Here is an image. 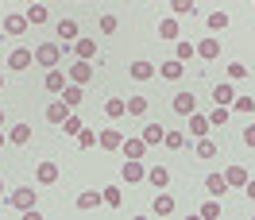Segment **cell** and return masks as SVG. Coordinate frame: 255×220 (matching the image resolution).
Segmentation results:
<instances>
[{"mask_svg":"<svg viewBox=\"0 0 255 220\" xmlns=\"http://www.w3.org/2000/svg\"><path fill=\"white\" fill-rule=\"evenodd\" d=\"M35 62L47 66V70H54V66L62 62V47H58V43H43V47H35Z\"/></svg>","mask_w":255,"mask_h":220,"instance_id":"1","label":"cell"},{"mask_svg":"<svg viewBox=\"0 0 255 220\" xmlns=\"http://www.w3.org/2000/svg\"><path fill=\"white\" fill-rule=\"evenodd\" d=\"M31 62H35V50H27V47H16L12 54H8V70H12V74L31 70Z\"/></svg>","mask_w":255,"mask_h":220,"instance_id":"2","label":"cell"},{"mask_svg":"<svg viewBox=\"0 0 255 220\" xmlns=\"http://www.w3.org/2000/svg\"><path fill=\"white\" fill-rule=\"evenodd\" d=\"M70 47H74V58H85V62L97 58V39H89V35H78Z\"/></svg>","mask_w":255,"mask_h":220,"instance_id":"3","label":"cell"},{"mask_svg":"<svg viewBox=\"0 0 255 220\" xmlns=\"http://www.w3.org/2000/svg\"><path fill=\"white\" fill-rule=\"evenodd\" d=\"M35 205H39V189H16V193H12V209H19V213H27V209H35Z\"/></svg>","mask_w":255,"mask_h":220,"instance_id":"4","label":"cell"},{"mask_svg":"<svg viewBox=\"0 0 255 220\" xmlns=\"http://www.w3.org/2000/svg\"><path fill=\"white\" fill-rule=\"evenodd\" d=\"M93 62H85V58H78V62L70 66V81H78V85H89V81H93Z\"/></svg>","mask_w":255,"mask_h":220,"instance_id":"5","label":"cell"},{"mask_svg":"<svg viewBox=\"0 0 255 220\" xmlns=\"http://www.w3.org/2000/svg\"><path fill=\"white\" fill-rule=\"evenodd\" d=\"M197 58H205V62L221 58V39H217V35H205V39L197 43Z\"/></svg>","mask_w":255,"mask_h":220,"instance_id":"6","label":"cell"},{"mask_svg":"<svg viewBox=\"0 0 255 220\" xmlns=\"http://www.w3.org/2000/svg\"><path fill=\"white\" fill-rule=\"evenodd\" d=\"M120 178H124V182H143V178H147L143 162H139V158H124V166H120Z\"/></svg>","mask_w":255,"mask_h":220,"instance_id":"7","label":"cell"},{"mask_svg":"<svg viewBox=\"0 0 255 220\" xmlns=\"http://www.w3.org/2000/svg\"><path fill=\"white\" fill-rule=\"evenodd\" d=\"M170 109H174L178 116H190V112H197V97H193V93H174Z\"/></svg>","mask_w":255,"mask_h":220,"instance_id":"8","label":"cell"},{"mask_svg":"<svg viewBox=\"0 0 255 220\" xmlns=\"http://www.w3.org/2000/svg\"><path fill=\"white\" fill-rule=\"evenodd\" d=\"M178 35H182V23H178V16L159 19V39H166V43H178Z\"/></svg>","mask_w":255,"mask_h":220,"instance_id":"9","label":"cell"},{"mask_svg":"<svg viewBox=\"0 0 255 220\" xmlns=\"http://www.w3.org/2000/svg\"><path fill=\"white\" fill-rule=\"evenodd\" d=\"M128 74H131L135 81H151L155 74H159V70H155V62H147V58H139V62H131V66H128Z\"/></svg>","mask_w":255,"mask_h":220,"instance_id":"10","label":"cell"},{"mask_svg":"<svg viewBox=\"0 0 255 220\" xmlns=\"http://www.w3.org/2000/svg\"><path fill=\"white\" fill-rule=\"evenodd\" d=\"M31 23H27V16H19V12H12V16H4V31L12 35V39H19V35L27 31Z\"/></svg>","mask_w":255,"mask_h":220,"instance_id":"11","label":"cell"},{"mask_svg":"<svg viewBox=\"0 0 255 220\" xmlns=\"http://www.w3.org/2000/svg\"><path fill=\"white\" fill-rule=\"evenodd\" d=\"M182 74H186V62H178V58H166V62H159V78L178 81Z\"/></svg>","mask_w":255,"mask_h":220,"instance_id":"12","label":"cell"},{"mask_svg":"<svg viewBox=\"0 0 255 220\" xmlns=\"http://www.w3.org/2000/svg\"><path fill=\"white\" fill-rule=\"evenodd\" d=\"M151 213H155V217H170V213H174V197H170V193H155V201H151Z\"/></svg>","mask_w":255,"mask_h":220,"instance_id":"13","label":"cell"},{"mask_svg":"<svg viewBox=\"0 0 255 220\" xmlns=\"http://www.w3.org/2000/svg\"><path fill=\"white\" fill-rule=\"evenodd\" d=\"M58 97L66 101V109H78L81 101H85V93H81V85H78V81H66V89H62Z\"/></svg>","mask_w":255,"mask_h":220,"instance_id":"14","label":"cell"},{"mask_svg":"<svg viewBox=\"0 0 255 220\" xmlns=\"http://www.w3.org/2000/svg\"><path fill=\"white\" fill-rule=\"evenodd\" d=\"M97 143H101L105 151H120V143H124V135H120L116 127H105V131L97 135Z\"/></svg>","mask_w":255,"mask_h":220,"instance_id":"15","label":"cell"},{"mask_svg":"<svg viewBox=\"0 0 255 220\" xmlns=\"http://www.w3.org/2000/svg\"><path fill=\"white\" fill-rule=\"evenodd\" d=\"M23 16H27L31 27H43V23L50 19V12H47V4H27V12H23Z\"/></svg>","mask_w":255,"mask_h":220,"instance_id":"16","label":"cell"},{"mask_svg":"<svg viewBox=\"0 0 255 220\" xmlns=\"http://www.w3.org/2000/svg\"><path fill=\"white\" fill-rule=\"evenodd\" d=\"M43 116H47L50 124H62L66 116H70V109H66V101L58 97V101H50V105H47V112H43Z\"/></svg>","mask_w":255,"mask_h":220,"instance_id":"17","label":"cell"},{"mask_svg":"<svg viewBox=\"0 0 255 220\" xmlns=\"http://www.w3.org/2000/svg\"><path fill=\"white\" fill-rule=\"evenodd\" d=\"M43 85H47V93H62V89H66V74L58 70V66H54V70H47Z\"/></svg>","mask_w":255,"mask_h":220,"instance_id":"18","label":"cell"},{"mask_svg":"<svg viewBox=\"0 0 255 220\" xmlns=\"http://www.w3.org/2000/svg\"><path fill=\"white\" fill-rule=\"evenodd\" d=\"M213 131V124H209V116H201V112H190V135H209Z\"/></svg>","mask_w":255,"mask_h":220,"instance_id":"19","label":"cell"},{"mask_svg":"<svg viewBox=\"0 0 255 220\" xmlns=\"http://www.w3.org/2000/svg\"><path fill=\"white\" fill-rule=\"evenodd\" d=\"M8 143H16V147L31 143V124H12L8 127Z\"/></svg>","mask_w":255,"mask_h":220,"instance_id":"20","label":"cell"},{"mask_svg":"<svg viewBox=\"0 0 255 220\" xmlns=\"http://www.w3.org/2000/svg\"><path fill=\"white\" fill-rule=\"evenodd\" d=\"M120 151H124V158H143L147 155V143H143V135H139V139H124V143H120Z\"/></svg>","mask_w":255,"mask_h":220,"instance_id":"21","label":"cell"},{"mask_svg":"<svg viewBox=\"0 0 255 220\" xmlns=\"http://www.w3.org/2000/svg\"><path fill=\"white\" fill-rule=\"evenodd\" d=\"M35 178H39V186H54V182H58V166H54V162H39Z\"/></svg>","mask_w":255,"mask_h":220,"instance_id":"22","label":"cell"},{"mask_svg":"<svg viewBox=\"0 0 255 220\" xmlns=\"http://www.w3.org/2000/svg\"><path fill=\"white\" fill-rule=\"evenodd\" d=\"M174 58H178V62H190V58H197V43H190V39H178V43H174Z\"/></svg>","mask_w":255,"mask_h":220,"instance_id":"23","label":"cell"},{"mask_svg":"<svg viewBox=\"0 0 255 220\" xmlns=\"http://www.w3.org/2000/svg\"><path fill=\"white\" fill-rule=\"evenodd\" d=\"M105 116H112V120L128 116V101L124 97H109V101H105Z\"/></svg>","mask_w":255,"mask_h":220,"instance_id":"24","label":"cell"},{"mask_svg":"<svg viewBox=\"0 0 255 220\" xmlns=\"http://www.w3.org/2000/svg\"><path fill=\"white\" fill-rule=\"evenodd\" d=\"M147 182L155 189H166L170 186V170H166V166H151V170H147Z\"/></svg>","mask_w":255,"mask_h":220,"instance_id":"25","label":"cell"},{"mask_svg":"<svg viewBox=\"0 0 255 220\" xmlns=\"http://www.w3.org/2000/svg\"><path fill=\"white\" fill-rule=\"evenodd\" d=\"M97 205H105V197H101V189H85V193H78V209H97Z\"/></svg>","mask_w":255,"mask_h":220,"instance_id":"26","label":"cell"},{"mask_svg":"<svg viewBox=\"0 0 255 220\" xmlns=\"http://www.w3.org/2000/svg\"><path fill=\"white\" fill-rule=\"evenodd\" d=\"M213 101H217V105H232V101H236V89H232V81H221V85L213 89Z\"/></svg>","mask_w":255,"mask_h":220,"instance_id":"27","label":"cell"},{"mask_svg":"<svg viewBox=\"0 0 255 220\" xmlns=\"http://www.w3.org/2000/svg\"><path fill=\"white\" fill-rule=\"evenodd\" d=\"M224 182H228V186H248V170H244V166H228V170H224Z\"/></svg>","mask_w":255,"mask_h":220,"instance_id":"28","label":"cell"},{"mask_svg":"<svg viewBox=\"0 0 255 220\" xmlns=\"http://www.w3.org/2000/svg\"><path fill=\"white\" fill-rule=\"evenodd\" d=\"M205 189L213 193V197H224V189H228V182H224V174H209V178H205Z\"/></svg>","mask_w":255,"mask_h":220,"instance_id":"29","label":"cell"},{"mask_svg":"<svg viewBox=\"0 0 255 220\" xmlns=\"http://www.w3.org/2000/svg\"><path fill=\"white\" fill-rule=\"evenodd\" d=\"M58 35H62V43H74L78 39V19H58Z\"/></svg>","mask_w":255,"mask_h":220,"instance_id":"30","label":"cell"},{"mask_svg":"<svg viewBox=\"0 0 255 220\" xmlns=\"http://www.w3.org/2000/svg\"><path fill=\"white\" fill-rule=\"evenodd\" d=\"M58 127H62V131H66V135H70V139H78V131H81V127H85V124H81V116H74V112H70V116H66V120H62V124H58Z\"/></svg>","mask_w":255,"mask_h":220,"instance_id":"31","label":"cell"},{"mask_svg":"<svg viewBox=\"0 0 255 220\" xmlns=\"http://www.w3.org/2000/svg\"><path fill=\"white\" fill-rule=\"evenodd\" d=\"M193 151H197V158H217V143L209 139V135H201V139H197V147H193Z\"/></svg>","mask_w":255,"mask_h":220,"instance_id":"32","label":"cell"},{"mask_svg":"<svg viewBox=\"0 0 255 220\" xmlns=\"http://www.w3.org/2000/svg\"><path fill=\"white\" fill-rule=\"evenodd\" d=\"M162 135H166V127H159V124H147V127H143V143H147V147L162 143Z\"/></svg>","mask_w":255,"mask_h":220,"instance_id":"33","label":"cell"},{"mask_svg":"<svg viewBox=\"0 0 255 220\" xmlns=\"http://www.w3.org/2000/svg\"><path fill=\"white\" fill-rule=\"evenodd\" d=\"M170 12L174 16H197V4L193 0H170Z\"/></svg>","mask_w":255,"mask_h":220,"instance_id":"34","label":"cell"},{"mask_svg":"<svg viewBox=\"0 0 255 220\" xmlns=\"http://www.w3.org/2000/svg\"><path fill=\"white\" fill-rule=\"evenodd\" d=\"M162 147H166V151H182V147H186V135H182V131H166V135H162Z\"/></svg>","mask_w":255,"mask_h":220,"instance_id":"35","label":"cell"},{"mask_svg":"<svg viewBox=\"0 0 255 220\" xmlns=\"http://www.w3.org/2000/svg\"><path fill=\"white\" fill-rule=\"evenodd\" d=\"M228 116H232V109H228V105H217V109L209 112V124L221 127V124H228Z\"/></svg>","mask_w":255,"mask_h":220,"instance_id":"36","label":"cell"},{"mask_svg":"<svg viewBox=\"0 0 255 220\" xmlns=\"http://www.w3.org/2000/svg\"><path fill=\"white\" fill-rule=\"evenodd\" d=\"M101 197H105V205H109V209H120V201H124V193H120L116 186H105V189H101Z\"/></svg>","mask_w":255,"mask_h":220,"instance_id":"37","label":"cell"},{"mask_svg":"<svg viewBox=\"0 0 255 220\" xmlns=\"http://www.w3.org/2000/svg\"><path fill=\"white\" fill-rule=\"evenodd\" d=\"M128 116H147V97H128Z\"/></svg>","mask_w":255,"mask_h":220,"instance_id":"38","label":"cell"},{"mask_svg":"<svg viewBox=\"0 0 255 220\" xmlns=\"http://www.w3.org/2000/svg\"><path fill=\"white\" fill-rule=\"evenodd\" d=\"M205 23H209V31H224V27L232 23V19H228V12H213V16L205 19Z\"/></svg>","mask_w":255,"mask_h":220,"instance_id":"39","label":"cell"},{"mask_svg":"<svg viewBox=\"0 0 255 220\" xmlns=\"http://www.w3.org/2000/svg\"><path fill=\"white\" fill-rule=\"evenodd\" d=\"M228 109L240 112V116H248V112H255V101H252V97H236V101H232Z\"/></svg>","mask_w":255,"mask_h":220,"instance_id":"40","label":"cell"},{"mask_svg":"<svg viewBox=\"0 0 255 220\" xmlns=\"http://www.w3.org/2000/svg\"><path fill=\"white\" fill-rule=\"evenodd\" d=\"M78 147H81V151L97 147V131H93V127H81V131H78Z\"/></svg>","mask_w":255,"mask_h":220,"instance_id":"41","label":"cell"},{"mask_svg":"<svg viewBox=\"0 0 255 220\" xmlns=\"http://www.w3.org/2000/svg\"><path fill=\"white\" fill-rule=\"evenodd\" d=\"M201 217H205V220L221 217V197H213V201H205V205H201Z\"/></svg>","mask_w":255,"mask_h":220,"instance_id":"42","label":"cell"},{"mask_svg":"<svg viewBox=\"0 0 255 220\" xmlns=\"http://www.w3.org/2000/svg\"><path fill=\"white\" fill-rule=\"evenodd\" d=\"M240 78H248V66H244V62H232V66H228V81H240Z\"/></svg>","mask_w":255,"mask_h":220,"instance_id":"43","label":"cell"},{"mask_svg":"<svg viewBox=\"0 0 255 220\" xmlns=\"http://www.w3.org/2000/svg\"><path fill=\"white\" fill-rule=\"evenodd\" d=\"M116 27H120V19H116V16H101V31H105V35H112Z\"/></svg>","mask_w":255,"mask_h":220,"instance_id":"44","label":"cell"},{"mask_svg":"<svg viewBox=\"0 0 255 220\" xmlns=\"http://www.w3.org/2000/svg\"><path fill=\"white\" fill-rule=\"evenodd\" d=\"M244 143H248V147L255 151V124H248V127H244Z\"/></svg>","mask_w":255,"mask_h":220,"instance_id":"45","label":"cell"},{"mask_svg":"<svg viewBox=\"0 0 255 220\" xmlns=\"http://www.w3.org/2000/svg\"><path fill=\"white\" fill-rule=\"evenodd\" d=\"M244 193H248V201H255V178H248V186H244Z\"/></svg>","mask_w":255,"mask_h":220,"instance_id":"46","label":"cell"},{"mask_svg":"<svg viewBox=\"0 0 255 220\" xmlns=\"http://www.w3.org/2000/svg\"><path fill=\"white\" fill-rule=\"evenodd\" d=\"M4 139H8V131H4V127H0V151H4Z\"/></svg>","mask_w":255,"mask_h":220,"instance_id":"47","label":"cell"},{"mask_svg":"<svg viewBox=\"0 0 255 220\" xmlns=\"http://www.w3.org/2000/svg\"><path fill=\"white\" fill-rule=\"evenodd\" d=\"M19 4H39V0H19Z\"/></svg>","mask_w":255,"mask_h":220,"instance_id":"48","label":"cell"},{"mask_svg":"<svg viewBox=\"0 0 255 220\" xmlns=\"http://www.w3.org/2000/svg\"><path fill=\"white\" fill-rule=\"evenodd\" d=\"M0 193H4V178H0Z\"/></svg>","mask_w":255,"mask_h":220,"instance_id":"49","label":"cell"},{"mask_svg":"<svg viewBox=\"0 0 255 220\" xmlns=\"http://www.w3.org/2000/svg\"><path fill=\"white\" fill-rule=\"evenodd\" d=\"M0 89H4V74H0Z\"/></svg>","mask_w":255,"mask_h":220,"instance_id":"50","label":"cell"},{"mask_svg":"<svg viewBox=\"0 0 255 220\" xmlns=\"http://www.w3.org/2000/svg\"><path fill=\"white\" fill-rule=\"evenodd\" d=\"M0 124H4V109H0Z\"/></svg>","mask_w":255,"mask_h":220,"instance_id":"51","label":"cell"}]
</instances>
